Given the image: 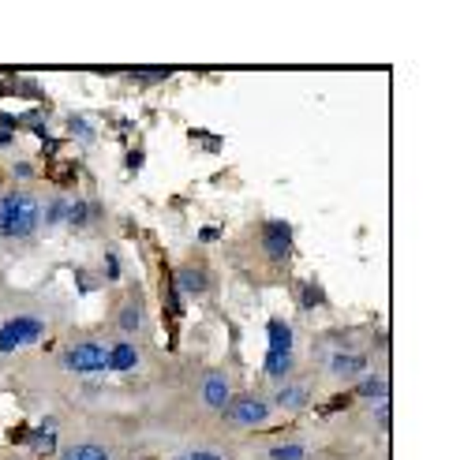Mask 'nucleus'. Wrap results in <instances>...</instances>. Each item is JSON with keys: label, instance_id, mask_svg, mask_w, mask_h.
Instances as JSON below:
<instances>
[{"label": "nucleus", "instance_id": "obj_1", "mask_svg": "<svg viewBox=\"0 0 449 460\" xmlns=\"http://www.w3.org/2000/svg\"><path fill=\"white\" fill-rule=\"evenodd\" d=\"M42 221V210L34 199L26 195H4L0 199V236H15V240H23V236H30L34 228H38Z\"/></svg>", "mask_w": 449, "mask_h": 460}, {"label": "nucleus", "instance_id": "obj_2", "mask_svg": "<svg viewBox=\"0 0 449 460\" xmlns=\"http://www.w3.org/2000/svg\"><path fill=\"white\" fill-rule=\"evenodd\" d=\"M42 337V318L34 315H19V318H8L4 329H0V352H15L23 344H34Z\"/></svg>", "mask_w": 449, "mask_h": 460}, {"label": "nucleus", "instance_id": "obj_3", "mask_svg": "<svg viewBox=\"0 0 449 460\" xmlns=\"http://www.w3.org/2000/svg\"><path fill=\"white\" fill-rule=\"evenodd\" d=\"M64 363H68L71 371H79V374H98V371H105V367H109V348L94 344V340H82V344L68 348Z\"/></svg>", "mask_w": 449, "mask_h": 460}, {"label": "nucleus", "instance_id": "obj_4", "mask_svg": "<svg viewBox=\"0 0 449 460\" xmlns=\"http://www.w3.org/2000/svg\"><path fill=\"white\" fill-rule=\"evenodd\" d=\"M221 412H225L228 423H240V427H255V423H266V416H270L266 401H259V397H236L232 404H225Z\"/></svg>", "mask_w": 449, "mask_h": 460}, {"label": "nucleus", "instance_id": "obj_5", "mask_svg": "<svg viewBox=\"0 0 449 460\" xmlns=\"http://www.w3.org/2000/svg\"><path fill=\"white\" fill-rule=\"evenodd\" d=\"M262 247H266V255L270 259H288V247H292V228L285 225V221H270L266 225V232H262Z\"/></svg>", "mask_w": 449, "mask_h": 460}, {"label": "nucleus", "instance_id": "obj_6", "mask_svg": "<svg viewBox=\"0 0 449 460\" xmlns=\"http://www.w3.org/2000/svg\"><path fill=\"white\" fill-rule=\"evenodd\" d=\"M203 397H206L210 408H225L228 404V382L221 378V374H210L206 385H203Z\"/></svg>", "mask_w": 449, "mask_h": 460}, {"label": "nucleus", "instance_id": "obj_7", "mask_svg": "<svg viewBox=\"0 0 449 460\" xmlns=\"http://www.w3.org/2000/svg\"><path fill=\"white\" fill-rule=\"evenodd\" d=\"M266 337H270V352H292L288 322H270V326H266Z\"/></svg>", "mask_w": 449, "mask_h": 460}, {"label": "nucleus", "instance_id": "obj_8", "mask_svg": "<svg viewBox=\"0 0 449 460\" xmlns=\"http://www.w3.org/2000/svg\"><path fill=\"white\" fill-rule=\"evenodd\" d=\"M135 363H139V352H135L131 344H116V348H109V371H131Z\"/></svg>", "mask_w": 449, "mask_h": 460}, {"label": "nucleus", "instance_id": "obj_9", "mask_svg": "<svg viewBox=\"0 0 449 460\" xmlns=\"http://www.w3.org/2000/svg\"><path fill=\"white\" fill-rule=\"evenodd\" d=\"M176 284H180V292H187V296H203L206 292V273L203 270H180Z\"/></svg>", "mask_w": 449, "mask_h": 460}, {"label": "nucleus", "instance_id": "obj_10", "mask_svg": "<svg viewBox=\"0 0 449 460\" xmlns=\"http://www.w3.org/2000/svg\"><path fill=\"white\" fill-rule=\"evenodd\" d=\"M292 371V352H266V374L270 378H285Z\"/></svg>", "mask_w": 449, "mask_h": 460}, {"label": "nucleus", "instance_id": "obj_11", "mask_svg": "<svg viewBox=\"0 0 449 460\" xmlns=\"http://www.w3.org/2000/svg\"><path fill=\"white\" fill-rule=\"evenodd\" d=\"M60 460H109V453L102 445H71V449H64V457Z\"/></svg>", "mask_w": 449, "mask_h": 460}, {"label": "nucleus", "instance_id": "obj_12", "mask_svg": "<svg viewBox=\"0 0 449 460\" xmlns=\"http://www.w3.org/2000/svg\"><path fill=\"white\" fill-rule=\"evenodd\" d=\"M333 371L337 374H345V378H348V374H360L363 371V356H333Z\"/></svg>", "mask_w": 449, "mask_h": 460}, {"label": "nucleus", "instance_id": "obj_13", "mask_svg": "<svg viewBox=\"0 0 449 460\" xmlns=\"http://www.w3.org/2000/svg\"><path fill=\"white\" fill-rule=\"evenodd\" d=\"M304 401H307V389H300V385H285V389L277 393V404H281V408H300Z\"/></svg>", "mask_w": 449, "mask_h": 460}, {"label": "nucleus", "instance_id": "obj_14", "mask_svg": "<svg viewBox=\"0 0 449 460\" xmlns=\"http://www.w3.org/2000/svg\"><path fill=\"white\" fill-rule=\"evenodd\" d=\"M386 389H390V385L386 382H382V378H363V385H360V397H386Z\"/></svg>", "mask_w": 449, "mask_h": 460}, {"label": "nucleus", "instance_id": "obj_15", "mask_svg": "<svg viewBox=\"0 0 449 460\" xmlns=\"http://www.w3.org/2000/svg\"><path fill=\"white\" fill-rule=\"evenodd\" d=\"M273 460H304V445H273Z\"/></svg>", "mask_w": 449, "mask_h": 460}, {"label": "nucleus", "instance_id": "obj_16", "mask_svg": "<svg viewBox=\"0 0 449 460\" xmlns=\"http://www.w3.org/2000/svg\"><path fill=\"white\" fill-rule=\"evenodd\" d=\"M139 307H124V315H120V326L127 329V333H131V329H139Z\"/></svg>", "mask_w": 449, "mask_h": 460}, {"label": "nucleus", "instance_id": "obj_17", "mask_svg": "<svg viewBox=\"0 0 449 460\" xmlns=\"http://www.w3.org/2000/svg\"><path fill=\"white\" fill-rule=\"evenodd\" d=\"M131 79H169V68H135Z\"/></svg>", "mask_w": 449, "mask_h": 460}, {"label": "nucleus", "instance_id": "obj_18", "mask_svg": "<svg viewBox=\"0 0 449 460\" xmlns=\"http://www.w3.org/2000/svg\"><path fill=\"white\" fill-rule=\"evenodd\" d=\"M68 221H71V225H82V221H86V206H82V202H71V206H68Z\"/></svg>", "mask_w": 449, "mask_h": 460}, {"label": "nucleus", "instance_id": "obj_19", "mask_svg": "<svg viewBox=\"0 0 449 460\" xmlns=\"http://www.w3.org/2000/svg\"><path fill=\"white\" fill-rule=\"evenodd\" d=\"M64 214H68V202H53V210L45 214V221H49V225H57V221H64Z\"/></svg>", "mask_w": 449, "mask_h": 460}, {"label": "nucleus", "instance_id": "obj_20", "mask_svg": "<svg viewBox=\"0 0 449 460\" xmlns=\"http://www.w3.org/2000/svg\"><path fill=\"white\" fill-rule=\"evenodd\" d=\"M30 445H34V449H53V430H42V434H34Z\"/></svg>", "mask_w": 449, "mask_h": 460}, {"label": "nucleus", "instance_id": "obj_21", "mask_svg": "<svg viewBox=\"0 0 449 460\" xmlns=\"http://www.w3.org/2000/svg\"><path fill=\"white\" fill-rule=\"evenodd\" d=\"M304 303H322V292H318L315 284H307V288H304Z\"/></svg>", "mask_w": 449, "mask_h": 460}, {"label": "nucleus", "instance_id": "obj_22", "mask_svg": "<svg viewBox=\"0 0 449 460\" xmlns=\"http://www.w3.org/2000/svg\"><path fill=\"white\" fill-rule=\"evenodd\" d=\"M199 240H203V243H214V240H217V228H214V225H206L203 232H199Z\"/></svg>", "mask_w": 449, "mask_h": 460}, {"label": "nucleus", "instance_id": "obj_23", "mask_svg": "<svg viewBox=\"0 0 449 460\" xmlns=\"http://www.w3.org/2000/svg\"><path fill=\"white\" fill-rule=\"evenodd\" d=\"M187 460H221V457H217V453H191Z\"/></svg>", "mask_w": 449, "mask_h": 460}, {"label": "nucleus", "instance_id": "obj_24", "mask_svg": "<svg viewBox=\"0 0 449 460\" xmlns=\"http://www.w3.org/2000/svg\"><path fill=\"white\" fill-rule=\"evenodd\" d=\"M0 146H12V135L8 131H0Z\"/></svg>", "mask_w": 449, "mask_h": 460}, {"label": "nucleus", "instance_id": "obj_25", "mask_svg": "<svg viewBox=\"0 0 449 460\" xmlns=\"http://www.w3.org/2000/svg\"><path fill=\"white\" fill-rule=\"evenodd\" d=\"M176 460H187V457H176Z\"/></svg>", "mask_w": 449, "mask_h": 460}]
</instances>
